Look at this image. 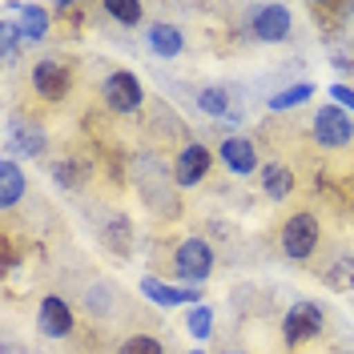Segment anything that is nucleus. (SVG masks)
Masks as SVG:
<instances>
[{
  "label": "nucleus",
  "instance_id": "obj_4",
  "mask_svg": "<svg viewBox=\"0 0 354 354\" xmlns=\"http://www.w3.org/2000/svg\"><path fill=\"white\" fill-rule=\"evenodd\" d=\"M310 137L322 145V149H346L354 141V117L338 105H322L310 117Z\"/></svg>",
  "mask_w": 354,
  "mask_h": 354
},
{
  "label": "nucleus",
  "instance_id": "obj_24",
  "mask_svg": "<svg viewBox=\"0 0 354 354\" xmlns=\"http://www.w3.org/2000/svg\"><path fill=\"white\" fill-rule=\"evenodd\" d=\"M53 181L61 189H81V169H77V157H61L53 161Z\"/></svg>",
  "mask_w": 354,
  "mask_h": 354
},
{
  "label": "nucleus",
  "instance_id": "obj_9",
  "mask_svg": "<svg viewBox=\"0 0 354 354\" xmlns=\"http://www.w3.org/2000/svg\"><path fill=\"white\" fill-rule=\"evenodd\" d=\"M137 290H141V298L145 302H153V306H198L201 302V286H169V282H161V278H153V274H145L141 282H137Z\"/></svg>",
  "mask_w": 354,
  "mask_h": 354
},
{
  "label": "nucleus",
  "instance_id": "obj_29",
  "mask_svg": "<svg viewBox=\"0 0 354 354\" xmlns=\"http://www.w3.org/2000/svg\"><path fill=\"white\" fill-rule=\"evenodd\" d=\"M189 354H201V351H189Z\"/></svg>",
  "mask_w": 354,
  "mask_h": 354
},
{
  "label": "nucleus",
  "instance_id": "obj_17",
  "mask_svg": "<svg viewBox=\"0 0 354 354\" xmlns=\"http://www.w3.org/2000/svg\"><path fill=\"white\" fill-rule=\"evenodd\" d=\"M318 88L310 85V81H298V85H290V88H282V93H274L270 101H266V109L270 113H286V109H298V105H306L310 97H314Z\"/></svg>",
  "mask_w": 354,
  "mask_h": 354
},
{
  "label": "nucleus",
  "instance_id": "obj_5",
  "mask_svg": "<svg viewBox=\"0 0 354 354\" xmlns=\"http://www.w3.org/2000/svg\"><path fill=\"white\" fill-rule=\"evenodd\" d=\"M32 93L48 101V105H61L68 93H73V73H68L65 61H57V57H44L32 65Z\"/></svg>",
  "mask_w": 354,
  "mask_h": 354
},
{
  "label": "nucleus",
  "instance_id": "obj_15",
  "mask_svg": "<svg viewBox=\"0 0 354 354\" xmlns=\"http://www.w3.org/2000/svg\"><path fill=\"white\" fill-rule=\"evenodd\" d=\"M262 189L270 201H286L294 194V169H290L286 161H270L262 165Z\"/></svg>",
  "mask_w": 354,
  "mask_h": 354
},
{
  "label": "nucleus",
  "instance_id": "obj_20",
  "mask_svg": "<svg viewBox=\"0 0 354 354\" xmlns=\"http://www.w3.org/2000/svg\"><path fill=\"white\" fill-rule=\"evenodd\" d=\"M101 8H105V17H113L121 28H137V24L145 21V4H141V0H125V4L109 0V4H101Z\"/></svg>",
  "mask_w": 354,
  "mask_h": 354
},
{
  "label": "nucleus",
  "instance_id": "obj_3",
  "mask_svg": "<svg viewBox=\"0 0 354 354\" xmlns=\"http://www.w3.org/2000/svg\"><path fill=\"white\" fill-rule=\"evenodd\" d=\"M214 266H218V254H214V245L205 242V238H185V242H177L174 270H177V278H181L185 286L205 282V278L214 274Z\"/></svg>",
  "mask_w": 354,
  "mask_h": 354
},
{
  "label": "nucleus",
  "instance_id": "obj_22",
  "mask_svg": "<svg viewBox=\"0 0 354 354\" xmlns=\"http://www.w3.org/2000/svg\"><path fill=\"white\" fill-rule=\"evenodd\" d=\"M21 24L17 21H0V53H4V65H17V57H21Z\"/></svg>",
  "mask_w": 354,
  "mask_h": 354
},
{
  "label": "nucleus",
  "instance_id": "obj_8",
  "mask_svg": "<svg viewBox=\"0 0 354 354\" xmlns=\"http://www.w3.org/2000/svg\"><path fill=\"white\" fill-rule=\"evenodd\" d=\"M209 165H214V153H209L201 141L181 145V149H177V161H174V181H177V189H194L198 181H205Z\"/></svg>",
  "mask_w": 354,
  "mask_h": 354
},
{
  "label": "nucleus",
  "instance_id": "obj_14",
  "mask_svg": "<svg viewBox=\"0 0 354 354\" xmlns=\"http://www.w3.org/2000/svg\"><path fill=\"white\" fill-rule=\"evenodd\" d=\"M24 189H28L24 169L12 161V157H4V161H0V205H4V209H12V205L24 198Z\"/></svg>",
  "mask_w": 354,
  "mask_h": 354
},
{
  "label": "nucleus",
  "instance_id": "obj_12",
  "mask_svg": "<svg viewBox=\"0 0 354 354\" xmlns=\"http://www.w3.org/2000/svg\"><path fill=\"white\" fill-rule=\"evenodd\" d=\"M145 41H149V48H153L161 61H177V57L185 53V32L169 21L149 24V28H145Z\"/></svg>",
  "mask_w": 354,
  "mask_h": 354
},
{
  "label": "nucleus",
  "instance_id": "obj_6",
  "mask_svg": "<svg viewBox=\"0 0 354 354\" xmlns=\"http://www.w3.org/2000/svg\"><path fill=\"white\" fill-rule=\"evenodd\" d=\"M294 28V12L286 4H258L250 12V37L262 44H282Z\"/></svg>",
  "mask_w": 354,
  "mask_h": 354
},
{
  "label": "nucleus",
  "instance_id": "obj_7",
  "mask_svg": "<svg viewBox=\"0 0 354 354\" xmlns=\"http://www.w3.org/2000/svg\"><path fill=\"white\" fill-rule=\"evenodd\" d=\"M322 306L318 302H294L286 310V318H282V338H286V346H306L310 338H318L322 334Z\"/></svg>",
  "mask_w": 354,
  "mask_h": 354
},
{
  "label": "nucleus",
  "instance_id": "obj_23",
  "mask_svg": "<svg viewBox=\"0 0 354 354\" xmlns=\"http://www.w3.org/2000/svg\"><path fill=\"white\" fill-rule=\"evenodd\" d=\"M105 242H109L117 254H129V245H133V225H129V218H113L109 230H105Z\"/></svg>",
  "mask_w": 354,
  "mask_h": 354
},
{
  "label": "nucleus",
  "instance_id": "obj_16",
  "mask_svg": "<svg viewBox=\"0 0 354 354\" xmlns=\"http://www.w3.org/2000/svg\"><path fill=\"white\" fill-rule=\"evenodd\" d=\"M8 149H12V153H24V157H44L48 153V137H44L41 125L28 121V125H17V129H12Z\"/></svg>",
  "mask_w": 354,
  "mask_h": 354
},
{
  "label": "nucleus",
  "instance_id": "obj_11",
  "mask_svg": "<svg viewBox=\"0 0 354 354\" xmlns=\"http://www.w3.org/2000/svg\"><path fill=\"white\" fill-rule=\"evenodd\" d=\"M218 157L234 177H250L254 169H258V145H254L250 137H225Z\"/></svg>",
  "mask_w": 354,
  "mask_h": 354
},
{
  "label": "nucleus",
  "instance_id": "obj_28",
  "mask_svg": "<svg viewBox=\"0 0 354 354\" xmlns=\"http://www.w3.org/2000/svg\"><path fill=\"white\" fill-rule=\"evenodd\" d=\"M221 354H245V351H221Z\"/></svg>",
  "mask_w": 354,
  "mask_h": 354
},
{
  "label": "nucleus",
  "instance_id": "obj_10",
  "mask_svg": "<svg viewBox=\"0 0 354 354\" xmlns=\"http://www.w3.org/2000/svg\"><path fill=\"white\" fill-rule=\"evenodd\" d=\"M37 330L44 338H68V334L77 330V314H73V306L61 294L41 298V306H37Z\"/></svg>",
  "mask_w": 354,
  "mask_h": 354
},
{
  "label": "nucleus",
  "instance_id": "obj_19",
  "mask_svg": "<svg viewBox=\"0 0 354 354\" xmlns=\"http://www.w3.org/2000/svg\"><path fill=\"white\" fill-rule=\"evenodd\" d=\"M198 109L205 113V117L221 121V117L230 113V93H225L221 85H205V88H198Z\"/></svg>",
  "mask_w": 354,
  "mask_h": 354
},
{
  "label": "nucleus",
  "instance_id": "obj_13",
  "mask_svg": "<svg viewBox=\"0 0 354 354\" xmlns=\"http://www.w3.org/2000/svg\"><path fill=\"white\" fill-rule=\"evenodd\" d=\"M17 17H21V37H24V44H41L44 37H48V28H53V12L44 8V4H21L17 8Z\"/></svg>",
  "mask_w": 354,
  "mask_h": 354
},
{
  "label": "nucleus",
  "instance_id": "obj_21",
  "mask_svg": "<svg viewBox=\"0 0 354 354\" xmlns=\"http://www.w3.org/2000/svg\"><path fill=\"white\" fill-rule=\"evenodd\" d=\"M185 330H189V338L205 342V338H209V330H214V310L205 306V302L189 306V314H185Z\"/></svg>",
  "mask_w": 354,
  "mask_h": 354
},
{
  "label": "nucleus",
  "instance_id": "obj_1",
  "mask_svg": "<svg viewBox=\"0 0 354 354\" xmlns=\"http://www.w3.org/2000/svg\"><path fill=\"white\" fill-rule=\"evenodd\" d=\"M101 101L105 109L117 113V117H129L145 105V88H141V77L129 73V68H113L109 77L101 81Z\"/></svg>",
  "mask_w": 354,
  "mask_h": 354
},
{
  "label": "nucleus",
  "instance_id": "obj_25",
  "mask_svg": "<svg viewBox=\"0 0 354 354\" xmlns=\"http://www.w3.org/2000/svg\"><path fill=\"white\" fill-rule=\"evenodd\" d=\"M117 354H165V346L157 342L153 334H133V338L121 342V351Z\"/></svg>",
  "mask_w": 354,
  "mask_h": 354
},
{
  "label": "nucleus",
  "instance_id": "obj_26",
  "mask_svg": "<svg viewBox=\"0 0 354 354\" xmlns=\"http://www.w3.org/2000/svg\"><path fill=\"white\" fill-rule=\"evenodd\" d=\"M326 93H330V105H338V109H346L354 117V85H346V81H334Z\"/></svg>",
  "mask_w": 354,
  "mask_h": 354
},
{
  "label": "nucleus",
  "instance_id": "obj_18",
  "mask_svg": "<svg viewBox=\"0 0 354 354\" xmlns=\"http://www.w3.org/2000/svg\"><path fill=\"white\" fill-rule=\"evenodd\" d=\"M326 286L338 290V294L354 290V254H338V258L326 266Z\"/></svg>",
  "mask_w": 354,
  "mask_h": 354
},
{
  "label": "nucleus",
  "instance_id": "obj_27",
  "mask_svg": "<svg viewBox=\"0 0 354 354\" xmlns=\"http://www.w3.org/2000/svg\"><path fill=\"white\" fill-rule=\"evenodd\" d=\"M342 8H346V17H351V21H354V4H342Z\"/></svg>",
  "mask_w": 354,
  "mask_h": 354
},
{
  "label": "nucleus",
  "instance_id": "obj_2",
  "mask_svg": "<svg viewBox=\"0 0 354 354\" xmlns=\"http://www.w3.org/2000/svg\"><path fill=\"white\" fill-rule=\"evenodd\" d=\"M278 242H282V254H286L290 262H306L310 254L318 250V242H322V225H318V218L314 214H290L286 221H282V234H278Z\"/></svg>",
  "mask_w": 354,
  "mask_h": 354
}]
</instances>
